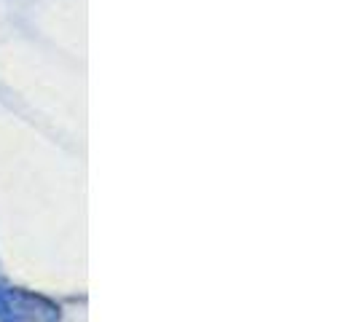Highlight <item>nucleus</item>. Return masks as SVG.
I'll return each mask as SVG.
<instances>
[{
	"label": "nucleus",
	"instance_id": "nucleus-1",
	"mask_svg": "<svg viewBox=\"0 0 357 322\" xmlns=\"http://www.w3.org/2000/svg\"><path fill=\"white\" fill-rule=\"evenodd\" d=\"M59 309L36 293L0 285V322H56Z\"/></svg>",
	"mask_w": 357,
	"mask_h": 322
}]
</instances>
